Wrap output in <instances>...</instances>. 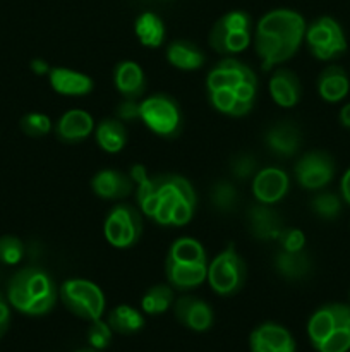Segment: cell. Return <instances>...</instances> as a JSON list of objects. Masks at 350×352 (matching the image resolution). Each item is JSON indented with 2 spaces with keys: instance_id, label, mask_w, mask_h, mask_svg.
Wrapping results in <instances>:
<instances>
[{
  "instance_id": "9",
  "label": "cell",
  "mask_w": 350,
  "mask_h": 352,
  "mask_svg": "<svg viewBox=\"0 0 350 352\" xmlns=\"http://www.w3.org/2000/svg\"><path fill=\"white\" fill-rule=\"evenodd\" d=\"M58 299L69 313L86 322H95L105 315V292L98 284L88 278H67L58 287Z\"/></svg>"
},
{
  "instance_id": "16",
  "label": "cell",
  "mask_w": 350,
  "mask_h": 352,
  "mask_svg": "<svg viewBox=\"0 0 350 352\" xmlns=\"http://www.w3.org/2000/svg\"><path fill=\"white\" fill-rule=\"evenodd\" d=\"M250 352H297L290 330L275 322L257 325L249 336Z\"/></svg>"
},
{
  "instance_id": "20",
  "label": "cell",
  "mask_w": 350,
  "mask_h": 352,
  "mask_svg": "<svg viewBox=\"0 0 350 352\" xmlns=\"http://www.w3.org/2000/svg\"><path fill=\"white\" fill-rule=\"evenodd\" d=\"M95 119L88 110L71 109L62 113L55 122V136L65 144H78L95 133Z\"/></svg>"
},
{
  "instance_id": "25",
  "label": "cell",
  "mask_w": 350,
  "mask_h": 352,
  "mask_svg": "<svg viewBox=\"0 0 350 352\" xmlns=\"http://www.w3.org/2000/svg\"><path fill=\"white\" fill-rule=\"evenodd\" d=\"M273 268L288 282H301L312 272V258L307 251L278 250L273 258Z\"/></svg>"
},
{
  "instance_id": "6",
  "label": "cell",
  "mask_w": 350,
  "mask_h": 352,
  "mask_svg": "<svg viewBox=\"0 0 350 352\" xmlns=\"http://www.w3.org/2000/svg\"><path fill=\"white\" fill-rule=\"evenodd\" d=\"M307 337L318 352L350 351V305L326 302L307 320Z\"/></svg>"
},
{
  "instance_id": "10",
  "label": "cell",
  "mask_w": 350,
  "mask_h": 352,
  "mask_svg": "<svg viewBox=\"0 0 350 352\" xmlns=\"http://www.w3.org/2000/svg\"><path fill=\"white\" fill-rule=\"evenodd\" d=\"M139 120L148 131L160 138H177L184 116L180 105L167 93H153L139 100Z\"/></svg>"
},
{
  "instance_id": "15",
  "label": "cell",
  "mask_w": 350,
  "mask_h": 352,
  "mask_svg": "<svg viewBox=\"0 0 350 352\" xmlns=\"http://www.w3.org/2000/svg\"><path fill=\"white\" fill-rule=\"evenodd\" d=\"M172 309H174L175 320L192 332H208L215 323V311L211 306L205 299L196 298V296H180L175 299Z\"/></svg>"
},
{
  "instance_id": "21",
  "label": "cell",
  "mask_w": 350,
  "mask_h": 352,
  "mask_svg": "<svg viewBox=\"0 0 350 352\" xmlns=\"http://www.w3.org/2000/svg\"><path fill=\"white\" fill-rule=\"evenodd\" d=\"M271 100L280 109H294L302 98V82L294 71L287 67L275 69L268 82Z\"/></svg>"
},
{
  "instance_id": "27",
  "label": "cell",
  "mask_w": 350,
  "mask_h": 352,
  "mask_svg": "<svg viewBox=\"0 0 350 352\" xmlns=\"http://www.w3.org/2000/svg\"><path fill=\"white\" fill-rule=\"evenodd\" d=\"M95 141L102 151L108 155H117L126 148L127 129L126 124L117 117L102 119L95 126Z\"/></svg>"
},
{
  "instance_id": "30",
  "label": "cell",
  "mask_w": 350,
  "mask_h": 352,
  "mask_svg": "<svg viewBox=\"0 0 350 352\" xmlns=\"http://www.w3.org/2000/svg\"><path fill=\"white\" fill-rule=\"evenodd\" d=\"M175 289L170 284H154L141 298V311L148 316H158L172 309L175 302Z\"/></svg>"
},
{
  "instance_id": "31",
  "label": "cell",
  "mask_w": 350,
  "mask_h": 352,
  "mask_svg": "<svg viewBox=\"0 0 350 352\" xmlns=\"http://www.w3.org/2000/svg\"><path fill=\"white\" fill-rule=\"evenodd\" d=\"M343 205L345 203H343L340 192L328 191L326 188L321 191H316L311 198V203H309L311 212L325 222H333V220L338 219L343 212Z\"/></svg>"
},
{
  "instance_id": "12",
  "label": "cell",
  "mask_w": 350,
  "mask_h": 352,
  "mask_svg": "<svg viewBox=\"0 0 350 352\" xmlns=\"http://www.w3.org/2000/svg\"><path fill=\"white\" fill-rule=\"evenodd\" d=\"M143 227V213L137 205L115 203L105 215L103 236L115 250H129L139 243Z\"/></svg>"
},
{
  "instance_id": "17",
  "label": "cell",
  "mask_w": 350,
  "mask_h": 352,
  "mask_svg": "<svg viewBox=\"0 0 350 352\" xmlns=\"http://www.w3.org/2000/svg\"><path fill=\"white\" fill-rule=\"evenodd\" d=\"M264 146L277 158H294L301 151L302 133L301 127L288 120L275 122L264 131Z\"/></svg>"
},
{
  "instance_id": "35",
  "label": "cell",
  "mask_w": 350,
  "mask_h": 352,
  "mask_svg": "<svg viewBox=\"0 0 350 352\" xmlns=\"http://www.w3.org/2000/svg\"><path fill=\"white\" fill-rule=\"evenodd\" d=\"M24 253H26V250H24V244L19 237H0V263L7 265V267H14V265L21 263Z\"/></svg>"
},
{
  "instance_id": "36",
  "label": "cell",
  "mask_w": 350,
  "mask_h": 352,
  "mask_svg": "<svg viewBox=\"0 0 350 352\" xmlns=\"http://www.w3.org/2000/svg\"><path fill=\"white\" fill-rule=\"evenodd\" d=\"M88 333H86V339H88V346L93 347L96 351H103L110 346L113 337V330L110 329V325L106 323V320H95V322H89Z\"/></svg>"
},
{
  "instance_id": "23",
  "label": "cell",
  "mask_w": 350,
  "mask_h": 352,
  "mask_svg": "<svg viewBox=\"0 0 350 352\" xmlns=\"http://www.w3.org/2000/svg\"><path fill=\"white\" fill-rule=\"evenodd\" d=\"M113 86L122 98L141 100L148 89L144 69L134 60H122L113 69Z\"/></svg>"
},
{
  "instance_id": "5",
  "label": "cell",
  "mask_w": 350,
  "mask_h": 352,
  "mask_svg": "<svg viewBox=\"0 0 350 352\" xmlns=\"http://www.w3.org/2000/svg\"><path fill=\"white\" fill-rule=\"evenodd\" d=\"M208 265V254L201 241L182 236L168 248L165 258V277L175 291H194L206 282Z\"/></svg>"
},
{
  "instance_id": "1",
  "label": "cell",
  "mask_w": 350,
  "mask_h": 352,
  "mask_svg": "<svg viewBox=\"0 0 350 352\" xmlns=\"http://www.w3.org/2000/svg\"><path fill=\"white\" fill-rule=\"evenodd\" d=\"M143 217L161 227H185L194 219L198 196L189 179L178 174L150 175L136 188Z\"/></svg>"
},
{
  "instance_id": "7",
  "label": "cell",
  "mask_w": 350,
  "mask_h": 352,
  "mask_svg": "<svg viewBox=\"0 0 350 352\" xmlns=\"http://www.w3.org/2000/svg\"><path fill=\"white\" fill-rule=\"evenodd\" d=\"M253 21L244 10L223 14L209 31L208 43L211 50L223 57H237L253 43Z\"/></svg>"
},
{
  "instance_id": "42",
  "label": "cell",
  "mask_w": 350,
  "mask_h": 352,
  "mask_svg": "<svg viewBox=\"0 0 350 352\" xmlns=\"http://www.w3.org/2000/svg\"><path fill=\"white\" fill-rule=\"evenodd\" d=\"M30 67L36 76H48L51 71V65L48 64L47 60H43V58H33L30 64Z\"/></svg>"
},
{
  "instance_id": "37",
  "label": "cell",
  "mask_w": 350,
  "mask_h": 352,
  "mask_svg": "<svg viewBox=\"0 0 350 352\" xmlns=\"http://www.w3.org/2000/svg\"><path fill=\"white\" fill-rule=\"evenodd\" d=\"M277 243L283 251H304L307 239H305V234L297 227H285Z\"/></svg>"
},
{
  "instance_id": "2",
  "label": "cell",
  "mask_w": 350,
  "mask_h": 352,
  "mask_svg": "<svg viewBox=\"0 0 350 352\" xmlns=\"http://www.w3.org/2000/svg\"><path fill=\"white\" fill-rule=\"evenodd\" d=\"M257 88L259 82L254 69L237 57H223L206 76V93L211 107L233 119L253 112Z\"/></svg>"
},
{
  "instance_id": "26",
  "label": "cell",
  "mask_w": 350,
  "mask_h": 352,
  "mask_svg": "<svg viewBox=\"0 0 350 352\" xmlns=\"http://www.w3.org/2000/svg\"><path fill=\"white\" fill-rule=\"evenodd\" d=\"M167 62L172 67L184 72H194L205 65V52L189 40H174L165 52Z\"/></svg>"
},
{
  "instance_id": "34",
  "label": "cell",
  "mask_w": 350,
  "mask_h": 352,
  "mask_svg": "<svg viewBox=\"0 0 350 352\" xmlns=\"http://www.w3.org/2000/svg\"><path fill=\"white\" fill-rule=\"evenodd\" d=\"M21 131L30 138H45L54 129V122L43 112H30L21 119Z\"/></svg>"
},
{
  "instance_id": "32",
  "label": "cell",
  "mask_w": 350,
  "mask_h": 352,
  "mask_svg": "<svg viewBox=\"0 0 350 352\" xmlns=\"http://www.w3.org/2000/svg\"><path fill=\"white\" fill-rule=\"evenodd\" d=\"M240 195L233 182L220 179L209 189V203L218 213H232L239 206Z\"/></svg>"
},
{
  "instance_id": "46",
  "label": "cell",
  "mask_w": 350,
  "mask_h": 352,
  "mask_svg": "<svg viewBox=\"0 0 350 352\" xmlns=\"http://www.w3.org/2000/svg\"><path fill=\"white\" fill-rule=\"evenodd\" d=\"M349 352H350V351H349Z\"/></svg>"
},
{
  "instance_id": "3",
  "label": "cell",
  "mask_w": 350,
  "mask_h": 352,
  "mask_svg": "<svg viewBox=\"0 0 350 352\" xmlns=\"http://www.w3.org/2000/svg\"><path fill=\"white\" fill-rule=\"evenodd\" d=\"M305 19L292 9H275L257 21L253 45L263 71L290 60L304 43Z\"/></svg>"
},
{
  "instance_id": "29",
  "label": "cell",
  "mask_w": 350,
  "mask_h": 352,
  "mask_svg": "<svg viewBox=\"0 0 350 352\" xmlns=\"http://www.w3.org/2000/svg\"><path fill=\"white\" fill-rule=\"evenodd\" d=\"M106 323L113 333L120 336H134L144 329V315L130 305H119L106 315Z\"/></svg>"
},
{
  "instance_id": "4",
  "label": "cell",
  "mask_w": 350,
  "mask_h": 352,
  "mask_svg": "<svg viewBox=\"0 0 350 352\" xmlns=\"http://www.w3.org/2000/svg\"><path fill=\"white\" fill-rule=\"evenodd\" d=\"M7 301L26 316H45L58 301V289L48 272L27 267L16 272L7 284Z\"/></svg>"
},
{
  "instance_id": "45",
  "label": "cell",
  "mask_w": 350,
  "mask_h": 352,
  "mask_svg": "<svg viewBox=\"0 0 350 352\" xmlns=\"http://www.w3.org/2000/svg\"><path fill=\"white\" fill-rule=\"evenodd\" d=\"M349 305H350V292H349Z\"/></svg>"
},
{
  "instance_id": "24",
  "label": "cell",
  "mask_w": 350,
  "mask_h": 352,
  "mask_svg": "<svg viewBox=\"0 0 350 352\" xmlns=\"http://www.w3.org/2000/svg\"><path fill=\"white\" fill-rule=\"evenodd\" d=\"M316 89L323 102H343L350 93V74L342 65H326L316 79Z\"/></svg>"
},
{
  "instance_id": "11",
  "label": "cell",
  "mask_w": 350,
  "mask_h": 352,
  "mask_svg": "<svg viewBox=\"0 0 350 352\" xmlns=\"http://www.w3.org/2000/svg\"><path fill=\"white\" fill-rule=\"evenodd\" d=\"M305 45L314 58L333 62L349 50V41L342 24L331 16H321L305 28Z\"/></svg>"
},
{
  "instance_id": "40",
  "label": "cell",
  "mask_w": 350,
  "mask_h": 352,
  "mask_svg": "<svg viewBox=\"0 0 350 352\" xmlns=\"http://www.w3.org/2000/svg\"><path fill=\"white\" fill-rule=\"evenodd\" d=\"M129 175H130V179L134 181V184H136V188L139 184H143V182L150 177V174H148V168L144 167L143 164L132 165V167L129 168Z\"/></svg>"
},
{
  "instance_id": "38",
  "label": "cell",
  "mask_w": 350,
  "mask_h": 352,
  "mask_svg": "<svg viewBox=\"0 0 350 352\" xmlns=\"http://www.w3.org/2000/svg\"><path fill=\"white\" fill-rule=\"evenodd\" d=\"M115 117L119 120H122L124 124L139 120V100L124 98L122 102L117 103Z\"/></svg>"
},
{
  "instance_id": "22",
  "label": "cell",
  "mask_w": 350,
  "mask_h": 352,
  "mask_svg": "<svg viewBox=\"0 0 350 352\" xmlns=\"http://www.w3.org/2000/svg\"><path fill=\"white\" fill-rule=\"evenodd\" d=\"M48 82L57 95L72 96V98L88 96L95 89V81L91 76L71 67H51Z\"/></svg>"
},
{
  "instance_id": "43",
  "label": "cell",
  "mask_w": 350,
  "mask_h": 352,
  "mask_svg": "<svg viewBox=\"0 0 350 352\" xmlns=\"http://www.w3.org/2000/svg\"><path fill=\"white\" fill-rule=\"evenodd\" d=\"M338 122L342 124V127H345V129H350V102L345 103V105L340 109Z\"/></svg>"
},
{
  "instance_id": "39",
  "label": "cell",
  "mask_w": 350,
  "mask_h": 352,
  "mask_svg": "<svg viewBox=\"0 0 350 352\" xmlns=\"http://www.w3.org/2000/svg\"><path fill=\"white\" fill-rule=\"evenodd\" d=\"M10 327V308H9V301L2 298L0 294V339L7 333Z\"/></svg>"
},
{
  "instance_id": "41",
  "label": "cell",
  "mask_w": 350,
  "mask_h": 352,
  "mask_svg": "<svg viewBox=\"0 0 350 352\" xmlns=\"http://www.w3.org/2000/svg\"><path fill=\"white\" fill-rule=\"evenodd\" d=\"M340 196H342L343 203L350 206V167L343 172L342 179H340Z\"/></svg>"
},
{
  "instance_id": "13",
  "label": "cell",
  "mask_w": 350,
  "mask_h": 352,
  "mask_svg": "<svg viewBox=\"0 0 350 352\" xmlns=\"http://www.w3.org/2000/svg\"><path fill=\"white\" fill-rule=\"evenodd\" d=\"M336 174V162L325 150H311L302 153L294 165L295 182L305 191H321L328 188Z\"/></svg>"
},
{
  "instance_id": "14",
  "label": "cell",
  "mask_w": 350,
  "mask_h": 352,
  "mask_svg": "<svg viewBox=\"0 0 350 352\" xmlns=\"http://www.w3.org/2000/svg\"><path fill=\"white\" fill-rule=\"evenodd\" d=\"M250 191L257 203L275 206L290 191V175L277 165L261 167L250 179Z\"/></svg>"
},
{
  "instance_id": "19",
  "label": "cell",
  "mask_w": 350,
  "mask_h": 352,
  "mask_svg": "<svg viewBox=\"0 0 350 352\" xmlns=\"http://www.w3.org/2000/svg\"><path fill=\"white\" fill-rule=\"evenodd\" d=\"M91 191L105 201H122L136 192V184L126 172L117 168H103L93 175Z\"/></svg>"
},
{
  "instance_id": "8",
  "label": "cell",
  "mask_w": 350,
  "mask_h": 352,
  "mask_svg": "<svg viewBox=\"0 0 350 352\" xmlns=\"http://www.w3.org/2000/svg\"><path fill=\"white\" fill-rule=\"evenodd\" d=\"M247 265L235 244H226L208 265V282L209 289L220 298H230L240 292L246 285Z\"/></svg>"
},
{
  "instance_id": "44",
  "label": "cell",
  "mask_w": 350,
  "mask_h": 352,
  "mask_svg": "<svg viewBox=\"0 0 350 352\" xmlns=\"http://www.w3.org/2000/svg\"><path fill=\"white\" fill-rule=\"evenodd\" d=\"M74 352H98V351L93 349V347H88V349H79V351H74Z\"/></svg>"
},
{
  "instance_id": "33",
  "label": "cell",
  "mask_w": 350,
  "mask_h": 352,
  "mask_svg": "<svg viewBox=\"0 0 350 352\" xmlns=\"http://www.w3.org/2000/svg\"><path fill=\"white\" fill-rule=\"evenodd\" d=\"M229 168L232 177L237 179V181H250L261 168V165L259 160L253 153L242 151V153H237L235 157H232Z\"/></svg>"
},
{
  "instance_id": "28",
  "label": "cell",
  "mask_w": 350,
  "mask_h": 352,
  "mask_svg": "<svg viewBox=\"0 0 350 352\" xmlns=\"http://www.w3.org/2000/svg\"><path fill=\"white\" fill-rule=\"evenodd\" d=\"M134 33H136L137 41L146 48H160L167 36L163 19L150 10L139 14L134 21Z\"/></svg>"
},
{
  "instance_id": "18",
  "label": "cell",
  "mask_w": 350,
  "mask_h": 352,
  "mask_svg": "<svg viewBox=\"0 0 350 352\" xmlns=\"http://www.w3.org/2000/svg\"><path fill=\"white\" fill-rule=\"evenodd\" d=\"M247 227L254 239L261 243H273V241L277 243L281 230L287 226L280 212H277L273 206L256 201L247 210Z\"/></svg>"
}]
</instances>
